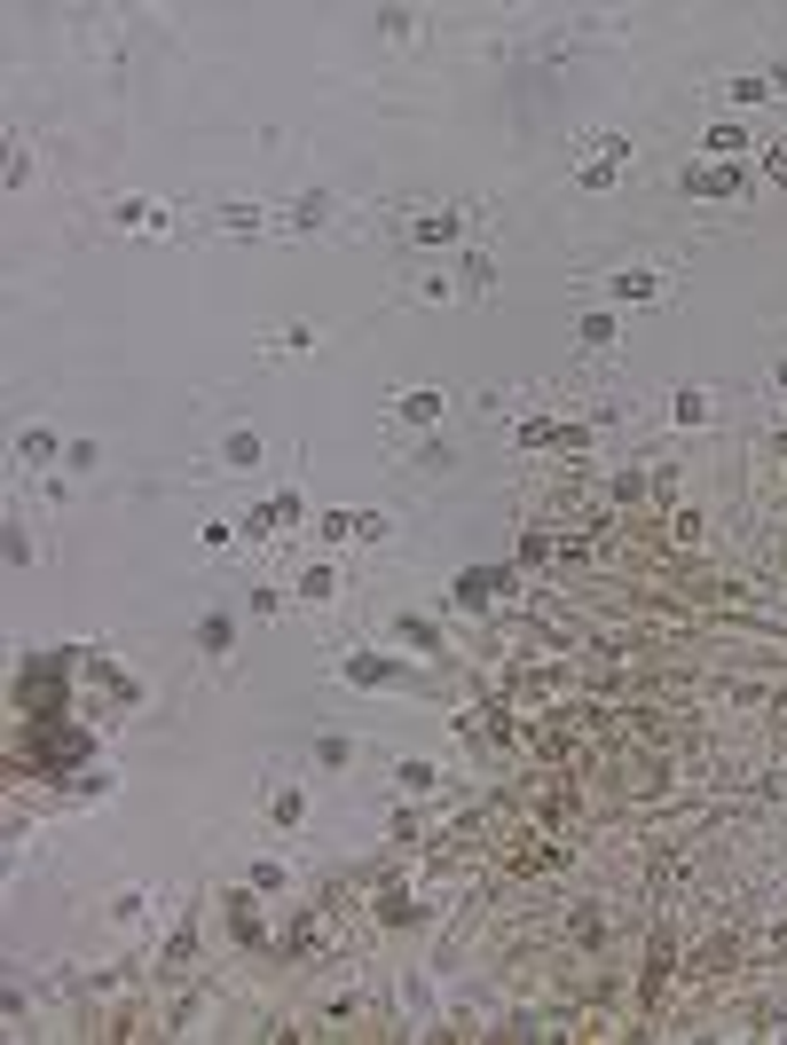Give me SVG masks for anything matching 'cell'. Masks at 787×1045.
I'll list each match as a JSON object with an SVG mask.
<instances>
[{
	"mask_svg": "<svg viewBox=\"0 0 787 1045\" xmlns=\"http://www.w3.org/2000/svg\"><path fill=\"white\" fill-rule=\"evenodd\" d=\"M622 165H630V142H622V134H599V142H583L575 174H583L590 189H607V181H622Z\"/></svg>",
	"mask_w": 787,
	"mask_h": 1045,
	"instance_id": "obj_1",
	"label": "cell"
},
{
	"mask_svg": "<svg viewBox=\"0 0 787 1045\" xmlns=\"http://www.w3.org/2000/svg\"><path fill=\"white\" fill-rule=\"evenodd\" d=\"M614 291H622V299H670V276H653V267H622Z\"/></svg>",
	"mask_w": 787,
	"mask_h": 1045,
	"instance_id": "obj_2",
	"label": "cell"
},
{
	"mask_svg": "<svg viewBox=\"0 0 787 1045\" xmlns=\"http://www.w3.org/2000/svg\"><path fill=\"white\" fill-rule=\"evenodd\" d=\"M685 189H701V197H733L740 181H733V165H694V174H685Z\"/></svg>",
	"mask_w": 787,
	"mask_h": 1045,
	"instance_id": "obj_3",
	"label": "cell"
},
{
	"mask_svg": "<svg viewBox=\"0 0 787 1045\" xmlns=\"http://www.w3.org/2000/svg\"><path fill=\"white\" fill-rule=\"evenodd\" d=\"M118 228H166V205H150V197H126V205H118Z\"/></svg>",
	"mask_w": 787,
	"mask_h": 1045,
	"instance_id": "obj_4",
	"label": "cell"
},
{
	"mask_svg": "<svg viewBox=\"0 0 787 1045\" xmlns=\"http://www.w3.org/2000/svg\"><path fill=\"white\" fill-rule=\"evenodd\" d=\"M677 425H709V393H677Z\"/></svg>",
	"mask_w": 787,
	"mask_h": 1045,
	"instance_id": "obj_5",
	"label": "cell"
}]
</instances>
